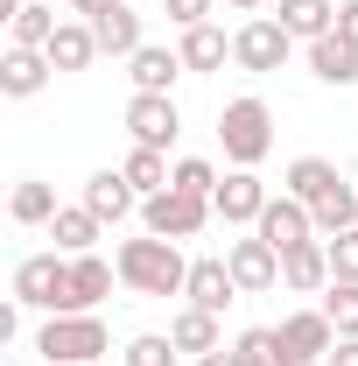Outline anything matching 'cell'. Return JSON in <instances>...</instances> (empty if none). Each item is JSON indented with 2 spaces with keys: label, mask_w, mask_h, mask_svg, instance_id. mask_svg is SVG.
Here are the masks:
<instances>
[{
  "label": "cell",
  "mask_w": 358,
  "mask_h": 366,
  "mask_svg": "<svg viewBox=\"0 0 358 366\" xmlns=\"http://www.w3.org/2000/svg\"><path fill=\"white\" fill-rule=\"evenodd\" d=\"M120 360H127V366H176V338H162V331H140Z\"/></svg>",
  "instance_id": "1f68e13d"
},
{
  "label": "cell",
  "mask_w": 358,
  "mask_h": 366,
  "mask_svg": "<svg viewBox=\"0 0 358 366\" xmlns=\"http://www.w3.org/2000/svg\"><path fill=\"white\" fill-rule=\"evenodd\" d=\"M260 239H267L274 254H288V247H302V239H316V219H310V204L302 197H274L267 212H260Z\"/></svg>",
  "instance_id": "8fae6325"
},
{
  "label": "cell",
  "mask_w": 358,
  "mask_h": 366,
  "mask_svg": "<svg viewBox=\"0 0 358 366\" xmlns=\"http://www.w3.org/2000/svg\"><path fill=\"white\" fill-rule=\"evenodd\" d=\"M225 56H232V43H225L211 21H197V29H183V71H218Z\"/></svg>",
  "instance_id": "4316f807"
},
{
  "label": "cell",
  "mask_w": 358,
  "mask_h": 366,
  "mask_svg": "<svg viewBox=\"0 0 358 366\" xmlns=\"http://www.w3.org/2000/svg\"><path fill=\"white\" fill-rule=\"evenodd\" d=\"M162 7H169V21H176V29H197V21H211V7H218V0H162Z\"/></svg>",
  "instance_id": "e575fe53"
},
{
  "label": "cell",
  "mask_w": 358,
  "mask_h": 366,
  "mask_svg": "<svg viewBox=\"0 0 358 366\" xmlns=\"http://www.w3.org/2000/svg\"><path fill=\"white\" fill-rule=\"evenodd\" d=\"M197 366H239V352H225V345H218V352H204Z\"/></svg>",
  "instance_id": "74e56055"
},
{
  "label": "cell",
  "mask_w": 358,
  "mask_h": 366,
  "mask_svg": "<svg viewBox=\"0 0 358 366\" xmlns=\"http://www.w3.org/2000/svg\"><path fill=\"white\" fill-rule=\"evenodd\" d=\"M120 169H127V183H134L140 197H155V190H169V155H162V148H134V155H127Z\"/></svg>",
  "instance_id": "f546056e"
},
{
  "label": "cell",
  "mask_w": 358,
  "mask_h": 366,
  "mask_svg": "<svg viewBox=\"0 0 358 366\" xmlns=\"http://www.w3.org/2000/svg\"><path fill=\"white\" fill-rule=\"evenodd\" d=\"M267 204H274V197H267V183L253 177V169H232V177L211 190V212H218L225 226H260Z\"/></svg>",
  "instance_id": "ba28073f"
},
{
  "label": "cell",
  "mask_w": 358,
  "mask_h": 366,
  "mask_svg": "<svg viewBox=\"0 0 358 366\" xmlns=\"http://www.w3.org/2000/svg\"><path fill=\"white\" fill-rule=\"evenodd\" d=\"M113 268H120V282H127L134 296H162V303H169V296L190 289V261L176 254V239H155V232H148V239H127V247L113 254Z\"/></svg>",
  "instance_id": "6da1fadb"
},
{
  "label": "cell",
  "mask_w": 358,
  "mask_h": 366,
  "mask_svg": "<svg viewBox=\"0 0 358 366\" xmlns=\"http://www.w3.org/2000/svg\"><path fill=\"white\" fill-rule=\"evenodd\" d=\"M36 352H43L49 366H91L98 352H106V324H98V310L49 317V324H43V338H36Z\"/></svg>",
  "instance_id": "3957f363"
},
{
  "label": "cell",
  "mask_w": 358,
  "mask_h": 366,
  "mask_svg": "<svg viewBox=\"0 0 358 366\" xmlns=\"http://www.w3.org/2000/svg\"><path fill=\"white\" fill-rule=\"evenodd\" d=\"M323 247H330V282H358V226L323 239Z\"/></svg>",
  "instance_id": "836d02e7"
},
{
  "label": "cell",
  "mask_w": 358,
  "mask_h": 366,
  "mask_svg": "<svg viewBox=\"0 0 358 366\" xmlns=\"http://www.w3.org/2000/svg\"><path fill=\"white\" fill-rule=\"evenodd\" d=\"M316 310H323V317L337 324V338H358V282H330Z\"/></svg>",
  "instance_id": "4dcf8cb0"
},
{
  "label": "cell",
  "mask_w": 358,
  "mask_h": 366,
  "mask_svg": "<svg viewBox=\"0 0 358 366\" xmlns=\"http://www.w3.org/2000/svg\"><path fill=\"white\" fill-rule=\"evenodd\" d=\"M337 36L358 43V0H337Z\"/></svg>",
  "instance_id": "d590c367"
},
{
  "label": "cell",
  "mask_w": 358,
  "mask_h": 366,
  "mask_svg": "<svg viewBox=\"0 0 358 366\" xmlns=\"http://www.w3.org/2000/svg\"><path fill=\"white\" fill-rule=\"evenodd\" d=\"M295 43H316V36H330L337 29V7L330 0H281V14H274Z\"/></svg>",
  "instance_id": "ffe728a7"
},
{
  "label": "cell",
  "mask_w": 358,
  "mask_h": 366,
  "mask_svg": "<svg viewBox=\"0 0 358 366\" xmlns=\"http://www.w3.org/2000/svg\"><path fill=\"white\" fill-rule=\"evenodd\" d=\"M98 212H85V204H63L56 219H49V239H56V254H91V239H98Z\"/></svg>",
  "instance_id": "7402d4cb"
},
{
  "label": "cell",
  "mask_w": 358,
  "mask_h": 366,
  "mask_svg": "<svg viewBox=\"0 0 358 366\" xmlns=\"http://www.w3.org/2000/svg\"><path fill=\"white\" fill-rule=\"evenodd\" d=\"M49 36H56V14H49V7H36V0L7 21V43H14V49H49Z\"/></svg>",
  "instance_id": "f1b7e54d"
},
{
  "label": "cell",
  "mask_w": 358,
  "mask_h": 366,
  "mask_svg": "<svg viewBox=\"0 0 358 366\" xmlns=\"http://www.w3.org/2000/svg\"><path fill=\"white\" fill-rule=\"evenodd\" d=\"M91 36H98L106 56H134V49H140V14L127 7V0H113V7L91 21Z\"/></svg>",
  "instance_id": "ac0fdd59"
},
{
  "label": "cell",
  "mask_w": 358,
  "mask_h": 366,
  "mask_svg": "<svg viewBox=\"0 0 358 366\" xmlns=\"http://www.w3.org/2000/svg\"><path fill=\"white\" fill-rule=\"evenodd\" d=\"M134 183H127V169H91L85 177V212H98V219H106V226H120V219H127V212H134Z\"/></svg>",
  "instance_id": "4fadbf2b"
},
{
  "label": "cell",
  "mask_w": 358,
  "mask_h": 366,
  "mask_svg": "<svg viewBox=\"0 0 358 366\" xmlns=\"http://www.w3.org/2000/svg\"><path fill=\"white\" fill-rule=\"evenodd\" d=\"M281 282H288L295 296H323V289H330V247H323V239L288 247V254H281Z\"/></svg>",
  "instance_id": "7c38bea8"
},
{
  "label": "cell",
  "mask_w": 358,
  "mask_h": 366,
  "mask_svg": "<svg viewBox=\"0 0 358 366\" xmlns=\"http://www.w3.org/2000/svg\"><path fill=\"white\" fill-rule=\"evenodd\" d=\"M310 219H316V239H337V232H352V226H358V190H352V183H337L323 204H310Z\"/></svg>",
  "instance_id": "484cf974"
},
{
  "label": "cell",
  "mask_w": 358,
  "mask_h": 366,
  "mask_svg": "<svg viewBox=\"0 0 358 366\" xmlns=\"http://www.w3.org/2000/svg\"><path fill=\"white\" fill-rule=\"evenodd\" d=\"M127 134H134V148H162L169 155V141L183 134V113L169 92H134L127 99Z\"/></svg>",
  "instance_id": "8992f818"
},
{
  "label": "cell",
  "mask_w": 358,
  "mask_h": 366,
  "mask_svg": "<svg viewBox=\"0 0 358 366\" xmlns=\"http://www.w3.org/2000/svg\"><path fill=\"white\" fill-rule=\"evenodd\" d=\"M169 183L190 190V197H211V190H218V169H211V162H197V155H183L176 169H169Z\"/></svg>",
  "instance_id": "d6a6232c"
},
{
  "label": "cell",
  "mask_w": 358,
  "mask_h": 366,
  "mask_svg": "<svg viewBox=\"0 0 358 366\" xmlns=\"http://www.w3.org/2000/svg\"><path fill=\"white\" fill-rule=\"evenodd\" d=\"M323 366H358V338H337V345H330V360Z\"/></svg>",
  "instance_id": "8d00e7d4"
},
{
  "label": "cell",
  "mask_w": 358,
  "mask_h": 366,
  "mask_svg": "<svg viewBox=\"0 0 358 366\" xmlns=\"http://www.w3.org/2000/svg\"><path fill=\"white\" fill-rule=\"evenodd\" d=\"M7 212H14V226H49L63 204H56V190H49L43 177H21V183H14V197H7Z\"/></svg>",
  "instance_id": "603a6c76"
},
{
  "label": "cell",
  "mask_w": 358,
  "mask_h": 366,
  "mask_svg": "<svg viewBox=\"0 0 358 366\" xmlns=\"http://www.w3.org/2000/svg\"><path fill=\"white\" fill-rule=\"evenodd\" d=\"M211 219V197H190V190H155V197H140V226L155 232V239H197Z\"/></svg>",
  "instance_id": "5b68a950"
},
{
  "label": "cell",
  "mask_w": 358,
  "mask_h": 366,
  "mask_svg": "<svg viewBox=\"0 0 358 366\" xmlns=\"http://www.w3.org/2000/svg\"><path fill=\"white\" fill-rule=\"evenodd\" d=\"M218 141H225V162H232V169L267 162V148H274V113H267V99H232V106L218 113Z\"/></svg>",
  "instance_id": "7a4b0ae2"
},
{
  "label": "cell",
  "mask_w": 358,
  "mask_h": 366,
  "mask_svg": "<svg viewBox=\"0 0 358 366\" xmlns=\"http://www.w3.org/2000/svg\"><path fill=\"white\" fill-rule=\"evenodd\" d=\"M337 183H344V177H337L323 155H302V162H288V197H302V204H323Z\"/></svg>",
  "instance_id": "d4e9b609"
},
{
  "label": "cell",
  "mask_w": 358,
  "mask_h": 366,
  "mask_svg": "<svg viewBox=\"0 0 358 366\" xmlns=\"http://www.w3.org/2000/svg\"><path fill=\"white\" fill-rule=\"evenodd\" d=\"M127 71H134V92H169V85H176V71H183V49L140 43L134 56H127Z\"/></svg>",
  "instance_id": "d6986e66"
},
{
  "label": "cell",
  "mask_w": 358,
  "mask_h": 366,
  "mask_svg": "<svg viewBox=\"0 0 358 366\" xmlns=\"http://www.w3.org/2000/svg\"><path fill=\"white\" fill-rule=\"evenodd\" d=\"M91 56H98L91 21H56V36H49V64H56V71H85Z\"/></svg>",
  "instance_id": "44dd1931"
},
{
  "label": "cell",
  "mask_w": 358,
  "mask_h": 366,
  "mask_svg": "<svg viewBox=\"0 0 358 366\" xmlns=\"http://www.w3.org/2000/svg\"><path fill=\"white\" fill-rule=\"evenodd\" d=\"M281 345H288V366H316V360H330L337 324L323 310H295V317H281Z\"/></svg>",
  "instance_id": "9c48e42d"
},
{
  "label": "cell",
  "mask_w": 358,
  "mask_h": 366,
  "mask_svg": "<svg viewBox=\"0 0 358 366\" xmlns=\"http://www.w3.org/2000/svg\"><path fill=\"white\" fill-rule=\"evenodd\" d=\"M49 71H56L49 49H14L7 43V56H0V92H7V99H36V92L49 85Z\"/></svg>",
  "instance_id": "5bb4252c"
},
{
  "label": "cell",
  "mask_w": 358,
  "mask_h": 366,
  "mask_svg": "<svg viewBox=\"0 0 358 366\" xmlns=\"http://www.w3.org/2000/svg\"><path fill=\"white\" fill-rule=\"evenodd\" d=\"M310 71L316 78H323V85H358V43H344V36H337V29H330V36H316L310 43Z\"/></svg>",
  "instance_id": "e0dca14e"
},
{
  "label": "cell",
  "mask_w": 358,
  "mask_h": 366,
  "mask_svg": "<svg viewBox=\"0 0 358 366\" xmlns=\"http://www.w3.org/2000/svg\"><path fill=\"white\" fill-rule=\"evenodd\" d=\"M63 296H71V254H29V261L14 268V303H21V310L63 317Z\"/></svg>",
  "instance_id": "277c9868"
},
{
  "label": "cell",
  "mask_w": 358,
  "mask_h": 366,
  "mask_svg": "<svg viewBox=\"0 0 358 366\" xmlns=\"http://www.w3.org/2000/svg\"><path fill=\"white\" fill-rule=\"evenodd\" d=\"M239 366H288V345H281V324H253V331H239Z\"/></svg>",
  "instance_id": "83f0119b"
},
{
  "label": "cell",
  "mask_w": 358,
  "mask_h": 366,
  "mask_svg": "<svg viewBox=\"0 0 358 366\" xmlns=\"http://www.w3.org/2000/svg\"><path fill=\"white\" fill-rule=\"evenodd\" d=\"M113 274H120V268H106L98 254H71V296H63V317H71V310H98V303L113 296Z\"/></svg>",
  "instance_id": "2e32d148"
},
{
  "label": "cell",
  "mask_w": 358,
  "mask_h": 366,
  "mask_svg": "<svg viewBox=\"0 0 358 366\" xmlns=\"http://www.w3.org/2000/svg\"><path fill=\"white\" fill-rule=\"evenodd\" d=\"M288 43H295V36H288L274 14H253V21L232 36V64H239V71H281V64H288Z\"/></svg>",
  "instance_id": "52a82bcc"
},
{
  "label": "cell",
  "mask_w": 358,
  "mask_h": 366,
  "mask_svg": "<svg viewBox=\"0 0 358 366\" xmlns=\"http://www.w3.org/2000/svg\"><path fill=\"white\" fill-rule=\"evenodd\" d=\"M169 338H176V352H218V317L211 310H197V303H183L176 310V324H169Z\"/></svg>",
  "instance_id": "cb8c5ba5"
},
{
  "label": "cell",
  "mask_w": 358,
  "mask_h": 366,
  "mask_svg": "<svg viewBox=\"0 0 358 366\" xmlns=\"http://www.w3.org/2000/svg\"><path fill=\"white\" fill-rule=\"evenodd\" d=\"M232 282H239V296H260V289H274L281 282V254H274L267 239L253 232V239H232Z\"/></svg>",
  "instance_id": "30bf717a"
},
{
  "label": "cell",
  "mask_w": 358,
  "mask_h": 366,
  "mask_svg": "<svg viewBox=\"0 0 358 366\" xmlns=\"http://www.w3.org/2000/svg\"><path fill=\"white\" fill-rule=\"evenodd\" d=\"M197 310H211L218 317L225 303L239 296V282H232V261H218V254H204V261H190V289H183Z\"/></svg>",
  "instance_id": "9a60e30c"
},
{
  "label": "cell",
  "mask_w": 358,
  "mask_h": 366,
  "mask_svg": "<svg viewBox=\"0 0 358 366\" xmlns=\"http://www.w3.org/2000/svg\"><path fill=\"white\" fill-rule=\"evenodd\" d=\"M232 7H239V14H253V7H267V0H232Z\"/></svg>",
  "instance_id": "f35d334b"
}]
</instances>
